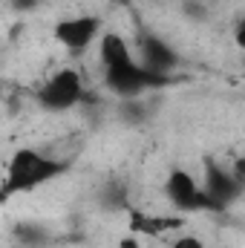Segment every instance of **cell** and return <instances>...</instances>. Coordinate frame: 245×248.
I'll list each match as a JSON object with an SVG mask.
<instances>
[{
	"mask_svg": "<svg viewBox=\"0 0 245 248\" xmlns=\"http://www.w3.org/2000/svg\"><path fill=\"white\" fill-rule=\"evenodd\" d=\"M69 162L58 159L46 150L38 147H20L12 153L6 170H3V182H0V202L20 196V193H32L38 187L49 185L52 179H58L66 173Z\"/></svg>",
	"mask_w": 245,
	"mask_h": 248,
	"instance_id": "cell-1",
	"label": "cell"
},
{
	"mask_svg": "<svg viewBox=\"0 0 245 248\" xmlns=\"http://www.w3.org/2000/svg\"><path fill=\"white\" fill-rule=\"evenodd\" d=\"M87 95V84L84 75L75 66H61L58 72H52L35 93L38 107H44L46 113H66L72 107H78Z\"/></svg>",
	"mask_w": 245,
	"mask_h": 248,
	"instance_id": "cell-2",
	"label": "cell"
},
{
	"mask_svg": "<svg viewBox=\"0 0 245 248\" xmlns=\"http://www.w3.org/2000/svg\"><path fill=\"white\" fill-rule=\"evenodd\" d=\"M165 84H170V75L150 72L147 66L138 63V58L104 69V87H107L113 95H119L122 101H127V98H138L141 93L156 90V87H165Z\"/></svg>",
	"mask_w": 245,
	"mask_h": 248,
	"instance_id": "cell-3",
	"label": "cell"
},
{
	"mask_svg": "<svg viewBox=\"0 0 245 248\" xmlns=\"http://www.w3.org/2000/svg\"><path fill=\"white\" fill-rule=\"evenodd\" d=\"M165 199L173 205L176 214H208V211H219L208 193L202 190L199 179L184 170V168H173L165 179Z\"/></svg>",
	"mask_w": 245,
	"mask_h": 248,
	"instance_id": "cell-4",
	"label": "cell"
},
{
	"mask_svg": "<svg viewBox=\"0 0 245 248\" xmlns=\"http://www.w3.org/2000/svg\"><path fill=\"white\" fill-rule=\"evenodd\" d=\"M199 185L208 193V199L222 211L228 202H234L245 187V176H243V162H237L234 168L219 165V162H205V170L199 176Z\"/></svg>",
	"mask_w": 245,
	"mask_h": 248,
	"instance_id": "cell-5",
	"label": "cell"
},
{
	"mask_svg": "<svg viewBox=\"0 0 245 248\" xmlns=\"http://www.w3.org/2000/svg\"><path fill=\"white\" fill-rule=\"evenodd\" d=\"M101 32H104V23L98 15H72V17L58 20L52 29L55 41L69 52H87L98 41Z\"/></svg>",
	"mask_w": 245,
	"mask_h": 248,
	"instance_id": "cell-6",
	"label": "cell"
},
{
	"mask_svg": "<svg viewBox=\"0 0 245 248\" xmlns=\"http://www.w3.org/2000/svg\"><path fill=\"white\" fill-rule=\"evenodd\" d=\"M130 214V234L147 237V240H165L184 228V217H168V214H144L136 208H127Z\"/></svg>",
	"mask_w": 245,
	"mask_h": 248,
	"instance_id": "cell-7",
	"label": "cell"
},
{
	"mask_svg": "<svg viewBox=\"0 0 245 248\" xmlns=\"http://www.w3.org/2000/svg\"><path fill=\"white\" fill-rule=\"evenodd\" d=\"M138 63L141 66H147L150 72H159V75H168L179 58H176V52H173V46L170 44H165L159 35H153V32H147V35H141L138 38Z\"/></svg>",
	"mask_w": 245,
	"mask_h": 248,
	"instance_id": "cell-8",
	"label": "cell"
},
{
	"mask_svg": "<svg viewBox=\"0 0 245 248\" xmlns=\"http://www.w3.org/2000/svg\"><path fill=\"white\" fill-rule=\"evenodd\" d=\"M95 44H98V61H101L104 69L119 66V63H127V61L136 58L130 41H127L124 35H119V32H101Z\"/></svg>",
	"mask_w": 245,
	"mask_h": 248,
	"instance_id": "cell-9",
	"label": "cell"
},
{
	"mask_svg": "<svg viewBox=\"0 0 245 248\" xmlns=\"http://www.w3.org/2000/svg\"><path fill=\"white\" fill-rule=\"evenodd\" d=\"M15 237H17L20 246H29V248H38V246H44V243L49 240L46 228L38 225V222H20V225L15 228Z\"/></svg>",
	"mask_w": 245,
	"mask_h": 248,
	"instance_id": "cell-10",
	"label": "cell"
},
{
	"mask_svg": "<svg viewBox=\"0 0 245 248\" xmlns=\"http://www.w3.org/2000/svg\"><path fill=\"white\" fill-rule=\"evenodd\" d=\"M104 205L113 208V211H127L130 208V196H127V187L122 182H113V185L104 190Z\"/></svg>",
	"mask_w": 245,
	"mask_h": 248,
	"instance_id": "cell-11",
	"label": "cell"
},
{
	"mask_svg": "<svg viewBox=\"0 0 245 248\" xmlns=\"http://www.w3.org/2000/svg\"><path fill=\"white\" fill-rule=\"evenodd\" d=\"M170 248H208V246H205V240H202L199 234H179V237L170 243Z\"/></svg>",
	"mask_w": 245,
	"mask_h": 248,
	"instance_id": "cell-12",
	"label": "cell"
},
{
	"mask_svg": "<svg viewBox=\"0 0 245 248\" xmlns=\"http://www.w3.org/2000/svg\"><path fill=\"white\" fill-rule=\"evenodd\" d=\"M122 248H138V240L130 234V237H124V240H122Z\"/></svg>",
	"mask_w": 245,
	"mask_h": 248,
	"instance_id": "cell-13",
	"label": "cell"
}]
</instances>
